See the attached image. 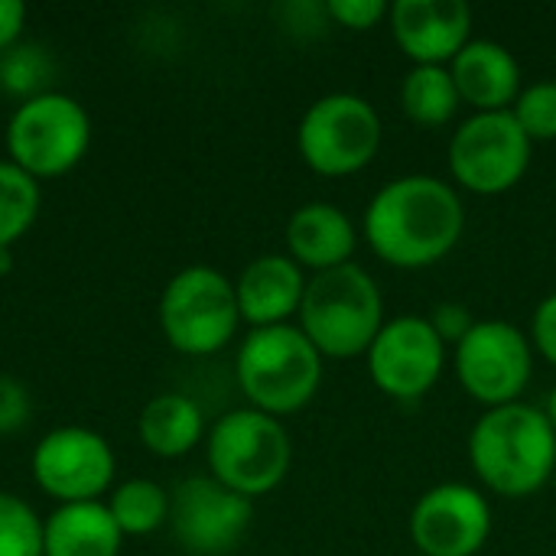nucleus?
<instances>
[{"label":"nucleus","mask_w":556,"mask_h":556,"mask_svg":"<svg viewBox=\"0 0 556 556\" xmlns=\"http://www.w3.org/2000/svg\"><path fill=\"white\" fill-rule=\"evenodd\" d=\"M466 208L459 192L427 173L391 179L365 208L362 235L391 267L420 270L443 261L463 238Z\"/></svg>","instance_id":"nucleus-1"},{"label":"nucleus","mask_w":556,"mask_h":556,"mask_svg":"<svg viewBox=\"0 0 556 556\" xmlns=\"http://www.w3.org/2000/svg\"><path fill=\"white\" fill-rule=\"evenodd\" d=\"M469 463L485 489L505 498L538 495L556 469V430L525 401L485 410L469 433Z\"/></svg>","instance_id":"nucleus-2"},{"label":"nucleus","mask_w":556,"mask_h":556,"mask_svg":"<svg viewBox=\"0 0 556 556\" xmlns=\"http://www.w3.org/2000/svg\"><path fill=\"white\" fill-rule=\"evenodd\" d=\"M296 319L323 358H355L378 339L384 326V300L375 277L349 261L313 274Z\"/></svg>","instance_id":"nucleus-3"},{"label":"nucleus","mask_w":556,"mask_h":556,"mask_svg":"<svg viewBox=\"0 0 556 556\" xmlns=\"http://www.w3.org/2000/svg\"><path fill=\"white\" fill-rule=\"evenodd\" d=\"M235 378L254 410L280 420L316 397L323 384V355L300 326L251 329L238 349Z\"/></svg>","instance_id":"nucleus-4"},{"label":"nucleus","mask_w":556,"mask_h":556,"mask_svg":"<svg viewBox=\"0 0 556 556\" xmlns=\"http://www.w3.org/2000/svg\"><path fill=\"white\" fill-rule=\"evenodd\" d=\"M205 459L212 479L254 502L287 479L293 443L277 417L241 407L215 420L205 437Z\"/></svg>","instance_id":"nucleus-5"},{"label":"nucleus","mask_w":556,"mask_h":556,"mask_svg":"<svg viewBox=\"0 0 556 556\" xmlns=\"http://www.w3.org/2000/svg\"><path fill=\"white\" fill-rule=\"evenodd\" d=\"M241 326L235 283L205 264L182 267L160 296V329L169 349L189 358L222 352Z\"/></svg>","instance_id":"nucleus-6"},{"label":"nucleus","mask_w":556,"mask_h":556,"mask_svg":"<svg viewBox=\"0 0 556 556\" xmlns=\"http://www.w3.org/2000/svg\"><path fill=\"white\" fill-rule=\"evenodd\" d=\"M7 160L36 182L65 176L91 147V117L65 91H46L23 101L7 121Z\"/></svg>","instance_id":"nucleus-7"},{"label":"nucleus","mask_w":556,"mask_h":556,"mask_svg":"<svg viewBox=\"0 0 556 556\" xmlns=\"http://www.w3.org/2000/svg\"><path fill=\"white\" fill-rule=\"evenodd\" d=\"M381 114L352 91L323 94L306 108L296 127L303 163L319 176H352L365 169L381 150Z\"/></svg>","instance_id":"nucleus-8"},{"label":"nucleus","mask_w":556,"mask_h":556,"mask_svg":"<svg viewBox=\"0 0 556 556\" xmlns=\"http://www.w3.org/2000/svg\"><path fill=\"white\" fill-rule=\"evenodd\" d=\"M531 137L508 111H482L459 124L450 140V173L476 195L515 189L531 166Z\"/></svg>","instance_id":"nucleus-9"},{"label":"nucleus","mask_w":556,"mask_h":556,"mask_svg":"<svg viewBox=\"0 0 556 556\" xmlns=\"http://www.w3.org/2000/svg\"><path fill=\"white\" fill-rule=\"evenodd\" d=\"M534 375L531 339L505 319H479L456 345V378L463 391L492 407L518 404Z\"/></svg>","instance_id":"nucleus-10"},{"label":"nucleus","mask_w":556,"mask_h":556,"mask_svg":"<svg viewBox=\"0 0 556 556\" xmlns=\"http://www.w3.org/2000/svg\"><path fill=\"white\" fill-rule=\"evenodd\" d=\"M33 482L59 505L101 502L114 482V450L91 427H55L29 456Z\"/></svg>","instance_id":"nucleus-11"},{"label":"nucleus","mask_w":556,"mask_h":556,"mask_svg":"<svg viewBox=\"0 0 556 556\" xmlns=\"http://www.w3.org/2000/svg\"><path fill=\"white\" fill-rule=\"evenodd\" d=\"M254 518L251 498L212 476H189L169 492V531L189 556L231 554Z\"/></svg>","instance_id":"nucleus-12"},{"label":"nucleus","mask_w":556,"mask_h":556,"mask_svg":"<svg viewBox=\"0 0 556 556\" xmlns=\"http://www.w3.org/2000/svg\"><path fill=\"white\" fill-rule=\"evenodd\" d=\"M368 375L394 401L427 397L446 365V342L437 336L427 316L388 319L371 342Z\"/></svg>","instance_id":"nucleus-13"},{"label":"nucleus","mask_w":556,"mask_h":556,"mask_svg":"<svg viewBox=\"0 0 556 556\" xmlns=\"http://www.w3.org/2000/svg\"><path fill=\"white\" fill-rule=\"evenodd\" d=\"M489 534L492 505L466 482L427 489L410 511V541L424 556H476Z\"/></svg>","instance_id":"nucleus-14"},{"label":"nucleus","mask_w":556,"mask_h":556,"mask_svg":"<svg viewBox=\"0 0 556 556\" xmlns=\"http://www.w3.org/2000/svg\"><path fill=\"white\" fill-rule=\"evenodd\" d=\"M388 23L414 65H446L472 39V10L466 0H394Z\"/></svg>","instance_id":"nucleus-15"},{"label":"nucleus","mask_w":556,"mask_h":556,"mask_svg":"<svg viewBox=\"0 0 556 556\" xmlns=\"http://www.w3.org/2000/svg\"><path fill=\"white\" fill-rule=\"evenodd\" d=\"M306 283L309 280L303 277V267L290 254L254 257L235 280L241 323H248L251 329L287 326L290 316L300 313Z\"/></svg>","instance_id":"nucleus-16"},{"label":"nucleus","mask_w":556,"mask_h":556,"mask_svg":"<svg viewBox=\"0 0 556 556\" xmlns=\"http://www.w3.org/2000/svg\"><path fill=\"white\" fill-rule=\"evenodd\" d=\"M456 91L466 104L482 111H508L521 94V65L515 52L495 39H469L450 65Z\"/></svg>","instance_id":"nucleus-17"},{"label":"nucleus","mask_w":556,"mask_h":556,"mask_svg":"<svg viewBox=\"0 0 556 556\" xmlns=\"http://www.w3.org/2000/svg\"><path fill=\"white\" fill-rule=\"evenodd\" d=\"M355 244V222L332 202H306L287 222V254L316 274L349 264Z\"/></svg>","instance_id":"nucleus-18"},{"label":"nucleus","mask_w":556,"mask_h":556,"mask_svg":"<svg viewBox=\"0 0 556 556\" xmlns=\"http://www.w3.org/2000/svg\"><path fill=\"white\" fill-rule=\"evenodd\" d=\"M124 544L104 502L59 505L42 518V556H117Z\"/></svg>","instance_id":"nucleus-19"},{"label":"nucleus","mask_w":556,"mask_h":556,"mask_svg":"<svg viewBox=\"0 0 556 556\" xmlns=\"http://www.w3.org/2000/svg\"><path fill=\"white\" fill-rule=\"evenodd\" d=\"M137 437L143 450L160 459H179L192 453L205 437V414L199 401L182 391H163L150 397L137 417Z\"/></svg>","instance_id":"nucleus-20"},{"label":"nucleus","mask_w":556,"mask_h":556,"mask_svg":"<svg viewBox=\"0 0 556 556\" xmlns=\"http://www.w3.org/2000/svg\"><path fill=\"white\" fill-rule=\"evenodd\" d=\"M401 104L410 121L424 127H440L453 121L463 98L446 65H414L401 81Z\"/></svg>","instance_id":"nucleus-21"},{"label":"nucleus","mask_w":556,"mask_h":556,"mask_svg":"<svg viewBox=\"0 0 556 556\" xmlns=\"http://www.w3.org/2000/svg\"><path fill=\"white\" fill-rule=\"evenodd\" d=\"M124 538H147L169 525V492L153 479H127L104 502Z\"/></svg>","instance_id":"nucleus-22"},{"label":"nucleus","mask_w":556,"mask_h":556,"mask_svg":"<svg viewBox=\"0 0 556 556\" xmlns=\"http://www.w3.org/2000/svg\"><path fill=\"white\" fill-rule=\"evenodd\" d=\"M39 182L10 160H0V248H13L26 238L39 215Z\"/></svg>","instance_id":"nucleus-23"},{"label":"nucleus","mask_w":556,"mask_h":556,"mask_svg":"<svg viewBox=\"0 0 556 556\" xmlns=\"http://www.w3.org/2000/svg\"><path fill=\"white\" fill-rule=\"evenodd\" d=\"M52 75V59L42 46L36 42H16L13 49H7L0 55V78H3V91L10 94H23V101L46 94L52 88H46Z\"/></svg>","instance_id":"nucleus-24"},{"label":"nucleus","mask_w":556,"mask_h":556,"mask_svg":"<svg viewBox=\"0 0 556 556\" xmlns=\"http://www.w3.org/2000/svg\"><path fill=\"white\" fill-rule=\"evenodd\" d=\"M0 556H42V518L13 492H0Z\"/></svg>","instance_id":"nucleus-25"},{"label":"nucleus","mask_w":556,"mask_h":556,"mask_svg":"<svg viewBox=\"0 0 556 556\" xmlns=\"http://www.w3.org/2000/svg\"><path fill=\"white\" fill-rule=\"evenodd\" d=\"M515 121L534 140H556V78H541L521 88L515 108Z\"/></svg>","instance_id":"nucleus-26"},{"label":"nucleus","mask_w":556,"mask_h":556,"mask_svg":"<svg viewBox=\"0 0 556 556\" xmlns=\"http://www.w3.org/2000/svg\"><path fill=\"white\" fill-rule=\"evenodd\" d=\"M33 417V397L23 381L0 375V437L23 430Z\"/></svg>","instance_id":"nucleus-27"},{"label":"nucleus","mask_w":556,"mask_h":556,"mask_svg":"<svg viewBox=\"0 0 556 556\" xmlns=\"http://www.w3.org/2000/svg\"><path fill=\"white\" fill-rule=\"evenodd\" d=\"M391 3L384 0H329L326 3V16H332L339 26L349 29H371L375 23H381L388 16Z\"/></svg>","instance_id":"nucleus-28"},{"label":"nucleus","mask_w":556,"mask_h":556,"mask_svg":"<svg viewBox=\"0 0 556 556\" xmlns=\"http://www.w3.org/2000/svg\"><path fill=\"white\" fill-rule=\"evenodd\" d=\"M427 319L446 345H459L469 336V329L479 323V319H472V313L463 303H440L433 309V316H427Z\"/></svg>","instance_id":"nucleus-29"},{"label":"nucleus","mask_w":556,"mask_h":556,"mask_svg":"<svg viewBox=\"0 0 556 556\" xmlns=\"http://www.w3.org/2000/svg\"><path fill=\"white\" fill-rule=\"evenodd\" d=\"M531 342L556 368V293L538 303L534 319H531Z\"/></svg>","instance_id":"nucleus-30"},{"label":"nucleus","mask_w":556,"mask_h":556,"mask_svg":"<svg viewBox=\"0 0 556 556\" xmlns=\"http://www.w3.org/2000/svg\"><path fill=\"white\" fill-rule=\"evenodd\" d=\"M26 26V7L20 0H0V55L13 49Z\"/></svg>","instance_id":"nucleus-31"},{"label":"nucleus","mask_w":556,"mask_h":556,"mask_svg":"<svg viewBox=\"0 0 556 556\" xmlns=\"http://www.w3.org/2000/svg\"><path fill=\"white\" fill-rule=\"evenodd\" d=\"M13 270V248H0V277Z\"/></svg>","instance_id":"nucleus-32"},{"label":"nucleus","mask_w":556,"mask_h":556,"mask_svg":"<svg viewBox=\"0 0 556 556\" xmlns=\"http://www.w3.org/2000/svg\"><path fill=\"white\" fill-rule=\"evenodd\" d=\"M544 414H547V420L554 424V430H556V388L551 391V397H547V407H544Z\"/></svg>","instance_id":"nucleus-33"},{"label":"nucleus","mask_w":556,"mask_h":556,"mask_svg":"<svg viewBox=\"0 0 556 556\" xmlns=\"http://www.w3.org/2000/svg\"><path fill=\"white\" fill-rule=\"evenodd\" d=\"M0 94H3V78H0Z\"/></svg>","instance_id":"nucleus-34"},{"label":"nucleus","mask_w":556,"mask_h":556,"mask_svg":"<svg viewBox=\"0 0 556 556\" xmlns=\"http://www.w3.org/2000/svg\"><path fill=\"white\" fill-rule=\"evenodd\" d=\"M414 556H424V554H414Z\"/></svg>","instance_id":"nucleus-35"}]
</instances>
